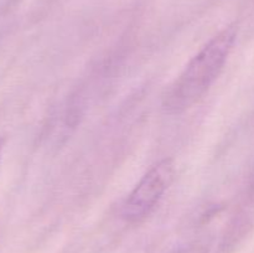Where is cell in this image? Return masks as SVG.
Segmentation results:
<instances>
[{"label": "cell", "instance_id": "cell-1", "mask_svg": "<svg viewBox=\"0 0 254 253\" xmlns=\"http://www.w3.org/2000/svg\"><path fill=\"white\" fill-rule=\"evenodd\" d=\"M236 40V30L227 27L210 40L173 82L163 98V109L180 114L197 103L220 76Z\"/></svg>", "mask_w": 254, "mask_h": 253}, {"label": "cell", "instance_id": "cell-2", "mask_svg": "<svg viewBox=\"0 0 254 253\" xmlns=\"http://www.w3.org/2000/svg\"><path fill=\"white\" fill-rule=\"evenodd\" d=\"M175 175L174 163L170 159H164L156 163L133 189L124 201L122 216L128 222H139L148 217L169 186Z\"/></svg>", "mask_w": 254, "mask_h": 253}, {"label": "cell", "instance_id": "cell-3", "mask_svg": "<svg viewBox=\"0 0 254 253\" xmlns=\"http://www.w3.org/2000/svg\"><path fill=\"white\" fill-rule=\"evenodd\" d=\"M21 0H0V10H6L16 5Z\"/></svg>", "mask_w": 254, "mask_h": 253}, {"label": "cell", "instance_id": "cell-4", "mask_svg": "<svg viewBox=\"0 0 254 253\" xmlns=\"http://www.w3.org/2000/svg\"><path fill=\"white\" fill-rule=\"evenodd\" d=\"M1 150H2V141L0 140V156H1Z\"/></svg>", "mask_w": 254, "mask_h": 253}]
</instances>
